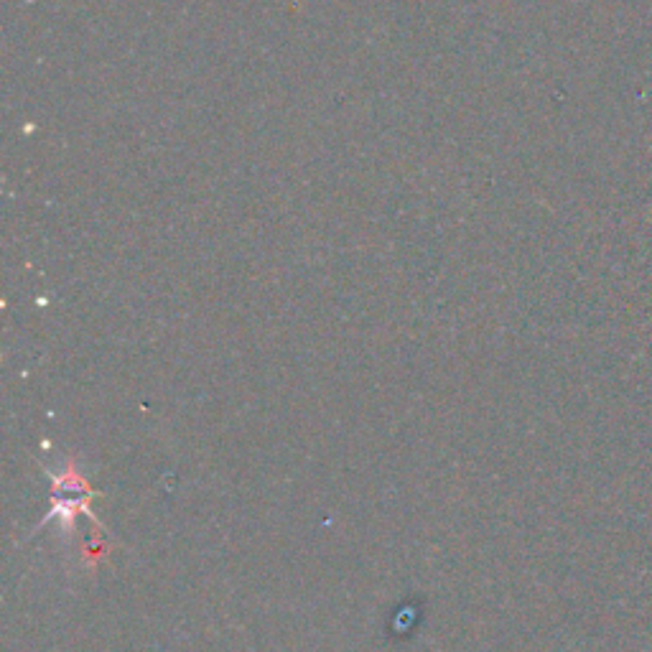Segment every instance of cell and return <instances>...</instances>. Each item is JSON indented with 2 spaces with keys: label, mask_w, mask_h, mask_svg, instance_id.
<instances>
[{
  "label": "cell",
  "mask_w": 652,
  "mask_h": 652,
  "mask_svg": "<svg viewBox=\"0 0 652 652\" xmlns=\"http://www.w3.org/2000/svg\"><path fill=\"white\" fill-rule=\"evenodd\" d=\"M46 474L51 477V510L46 512L44 520L39 523V528L49 525L51 520L62 518L64 528L72 533L74 530V518H77L79 512H85L87 518L92 520L95 525H100V520L95 518V512L90 510V502L95 500L97 492L87 484V479L79 474L77 461L69 459L67 469L62 474H51L46 469ZM36 528V530H39Z\"/></svg>",
  "instance_id": "1"
}]
</instances>
